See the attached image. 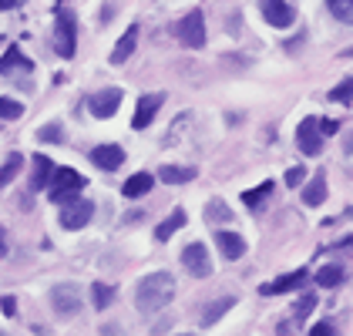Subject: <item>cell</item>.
I'll list each match as a JSON object with an SVG mask.
<instances>
[{
	"instance_id": "17",
	"label": "cell",
	"mask_w": 353,
	"mask_h": 336,
	"mask_svg": "<svg viewBox=\"0 0 353 336\" xmlns=\"http://www.w3.org/2000/svg\"><path fill=\"white\" fill-rule=\"evenodd\" d=\"M216 242H219V252H222L225 259H239V255H245V239L239 232H219Z\"/></svg>"
},
{
	"instance_id": "21",
	"label": "cell",
	"mask_w": 353,
	"mask_h": 336,
	"mask_svg": "<svg viewBox=\"0 0 353 336\" xmlns=\"http://www.w3.org/2000/svg\"><path fill=\"white\" fill-rule=\"evenodd\" d=\"M159 178H162V182H168V185H185V182H192V178H195V168L165 165V168H159Z\"/></svg>"
},
{
	"instance_id": "29",
	"label": "cell",
	"mask_w": 353,
	"mask_h": 336,
	"mask_svg": "<svg viewBox=\"0 0 353 336\" xmlns=\"http://www.w3.org/2000/svg\"><path fill=\"white\" fill-rule=\"evenodd\" d=\"M330 101H340V105H350L353 101V78H347L343 84H336L333 91H330Z\"/></svg>"
},
{
	"instance_id": "18",
	"label": "cell",
	"mask_w": 353,
	"mask_h": 336,
	"mask_svg": "<svg viewBox=\"0 0 353 336\" xmlns=\"http://www.w3.org/2000/svg\"><path fill=\"white\" fill-rule=\"evenodd\" d=\"M236 306V296H222V300H216V303H209V306L202 309V326H212V323H219L229 309Z\"/></svg>"
},
{
	"instance_id": "37",
	"label": "cell",
	"mask_w": 353,
	"mask_h": 336,
	"mask_svg": "<svg viewBox=\"0 0 353 336\" xmlns=\"http://www.w3.org/2000/svg\"><path fill=\"white\" fill-rule=\"evenodd\" d=\"M343 151H347V155H353V132H350V138L343 141Z\"/></svg>"
},
{
	"instance_id": "9",
	"label": "cell",
	"mask_w": 353,
	"mask_h": 336,
	"mask_svg": "<svg viewBox=\"0 0 353 336\" xmlns=\"http://www.w3.org/2000/svg\"><path fill=\"white\" fill-rule=\"evenodd\" d=\"M259 7H263V17L270 21L272 28H290L296 21V10H293L290 0H263Z\"/></svg>"
},
{
	"instance_id": "38",
	"label": "cell",
	"mask_w": 353,
	"mask_h": 336,
	"mask_svg": "<svg viewBox=\"0 0 353 336\" xmlns=\"http://www.w3.org/2000/svg\"><path fill=\"white\" fill-rule=\"evenodd\" d=\"M10 7H17V0H0V10H10Z\"/></svg>"
},
{
	"instance_id": "4",
	"label": "cell",
	"mask_w": 353,
	"mask_h": 336,
	"mask_svg": "<svg viewBox=\"0 0 353 336\" xmlns=\"http://www.w3.org/2000/svg\"><path fill=\"white\" fill-rule=\"evenodd\" d=\"M51 306H54L57 316H74V313H81V293H78V286H71V282L51 286Z\"/></svg>"
},
{
	"instance_id": "25",
	"label": "cell",
	"mask_w": 353,
	"mask_h": 336,
	"mask_svg": "<svg viewBox=\"0 0 353 336\" xmlns=\"http://www.w3.org/2000/svg\"><path fill=\"white\" fill-rule=\"evenodd\" d=\"M326 7L340 24H347V28L353 24V0H326Z\"/></svg>"
},
{
	"instance_id": "15",
	"label": "cell",
	"mask_w": 353,
	"mask_h": 336,
	"mask_svg": "<svg viewBox=\"0 0 353 336\" xmlns=\"http://www.w3.org/2000/svg\"><path fill=\"white\" fill-rule=\"evenodd\" d=\"M135 44H138V28L132 24V28L118 37V44H114V51H111V64H125L128 57L135 54Z\"/></svg>"
},
{
	"instance_id": "27",
	"label": "cell",
	"mask_w": 353,
	"mask_h": 336,
	"mask_svg": "<svg viewBox=\"0 0 353 336\" xmlns=\"http://www.w3.org/2000/svg\"><path fill=\"white\" fill-rule=\"evenodd\" d=\"M94 309H105L114 300V286H108V282H94Z\"/></svg>"
},
{
	"instance_id": "11",
	"label": "cell",
	"mask_w": 353,
	"mask_h": 336,
	"mask_svg": "<svg viewBox=\"0 0 353 336\" xmlns=\"http://www.w3.org/2000/svg\"><path fill=\"white\" fill-rule=\"evenodd\" d=\"M118 105H121V91L118 87H108V91H98L91 101H88V108L94 118H111V114L118 112Z\"/></svg>"
},
{
	"instance_id": "3",
	"label": "cell",
	"mask_w": 353,
	"mask_h": 336,
	"mask_svg": "<svg viewBox=\"0 0 353 336\" xmlns=\"http://www.w3.org/2000/svg\"><path fill=\"white\" fill-rule=\"evenodd\" d=\"M78 48V21L71 10H57V24H54V51L61 57H74Z\"/></svg>"
},
{
	"instance_id": "23",
	"label": "cell",
	"mask_w": 353,
	"mask_h": 336,
	"mask_svg": "<svg viewBox=\"0 0 353 336\" xmlns=\"http://www.w3.org/2000/svg\"><path fill=\"white\" fill-rule=\"evenodd\" d=\"M21 168H24V158H21L17 151H14V155H7V162L0 165V189H3V185H10V182L17 178V171H21Z\"/></svg>"
},
{
	"instance_id": "30",
	"label": "cell",
	"mask_w": 353,
	"mask_h": 336,
	"mask_svg": "<svg viewBox=\"0 0 353 336\" xmlns=\"http://www.w3.org/2000/svg\"><path fill=\"white\" fill-rule=\"evenodd\" d=\"M270 192H272V182H263V185H256L252 192H245V196H243V202H245V205H249V209H256V205H259L263 198L270 196Z\"/></svg>"
},
{
	"instance_id": "14",
	"label": "cell",
	"mask_w": 353,
	"mask_h": 336,
	"mask_svg": "<svg viewBox=\"0 0 353 336\" xmlns=\"http://www.w3.org/2000/svg\"><path fill=\"white\" fill-rule=\"evenodd\" d=\"M30 162H34V171H30V189H34V192H44V189H48V182H51V175H54V165H51V158H48V155H34Z\"/></svg>"
},
{
	"instance_id": "22",
	"label": "cell",
	"mask_w": 353,
	"mask_h": 336,
	"mask_svg": "<svg viewBox=\"0 0 353 336\" xmlns=\"http://www.w3.org/2000/svg\"><path fill=\"white\" fill-rule=\"evenodd\" d=\"M182 225H185V212L179 209V212H172V216H168V219H165V222L159 225V229H155V239H159V242L172 239V235H175V232H179Z\"/></svg>"
},
{
	"instance_id": "5",
	"label": "cell",
	"mask_w": 353,
	"mask_h": 336,
	"mask_svg": "<svg viewBox=\"0 0 353 336\" xmlns=\"http://www.w3.org/2000/svg\"><path fill=\"white\" fill-rule=\"evenodd\" d=\"M296 145L303 155H310V158H316L320 151H323V135H320V121L316 118H303L296 128Z\"/></svg>"
},
{
	"instance_id": "24",
	"label": "cell",
	"mask_w": 353,
	"mask_h": 336,
	"mask_svg": "<svg viewBox=\"0 0 353 336\" xmlns=\"http://www.w3.org/2000/svg\"><path fill=\"white\" fill-rule=\"evenodd\" d=\"M343 280H347V273H343L340 266H323V269L316 273V282H320L323 289H336Z\"/></svg>"
},
{
	"instance_id": "31",
	"label": "cell",
	"mask_w": 353,
	"mask_h": 336,
	"mask_svg": "<svg viewBox=\"0 0 353 336\" xmlns=\"http://www.w3.org/2000/svg\"><path fill=\"white\" fill-rule=\"evenodd\" d=\"M37 141H44V145L51 141V145H57V141H61V125H44V128L37 132Z\"/></svg>"
},
{
	"instance_id": "33",
	"label": "cell",
	"mask_w": 353,
	"mask_h": 336,
	"mask_svg": "<svg viewBox=\"0 0 353 336\" xmlns=\"http://www.w3.org/2000/svg\"><path fill=\"white\" fill-rule=\"evenodd\" d=\"M303 178H306V171H303V168H290V171H286V185H290V189L303 185Z\"/></svg>"
},
{
	"instance_id": "19",
	"label": "cell",
	"mask_w": 353,
	"mask_h": 336,
	"mask_svg": "<svg viewBox=\"0 0 353 336\" xmlns=\"http://www.w3.org/2000/svg\"><path fill=\"white\" fill-rule=\"evenodd\" d=\"M17 67L30 71V61L21 54V48H17V44H10V48H7V54L0 57V74H14Z\"/></svg>"
},
{
	"instance_id": "6",
	"label": "cell",
	"mask_w": 353,
	"mask_h": 336,
	"mask_svg": "<svg viewBox=\"0 0 353 336\" xmlns=\"http://www.w3.org/2000/svg\"><path fill=\"white\" fill-rule=\"evenodd\" d=\"M182 266L189 269L195 280L212 276V259H209V249H205L202 242H189V246H185V252H182Z\"/></svg>"
},
{
	"instance_id": "39",
	"label": "cell",
	"mask_w": 353,
	"mask_h": 336,
	"mask_svg": "<svg viewBox=\"0 0 353 336\" xmlns=\"http://www.w3.org/2000/svg\"><path fill=\"white\" fill-rule=\"evenodd\" d=\"M7 255V242H3V229H0V259Z\"/></svg>"
},
{
	"instance_id": "1",
	"label": "cell",
	"mask_w": 353,
	"mask_h": 336,
	"mask_svg": "<svg viewBox=\"0 0 353 336\" xmlns=\"http://www.w3.org/2000/svg\"><path fill=\"white\" fill-rule=\"evenodd\" d=\"M172 296H175V280L168 273H148L135 286V306L141 313H159L172 303Z\"/></svg>"
},
{
	"instance_id": "10",
	"label": "cell",
	"mask_w": 353,
	"mask_h": 336,
	"mask_svg": "<svg viewBox=\"0 0 353 336\" xmlns=\"http://www.w3.org/2000/svg\"><path fill=\"white\" fill-rule=\"evenodd\" d=\"M165 94H141L138 98V108H135V118H132V128H148L152 121H155V114H159V108H162Z\"/></svg>"
},
{
	"instance_id": "12",
	"label": "cell",
	"mask_w": 353,
	"mask_h": 336,
	"mask_svg": "<svg viewBox=\"0 0 353 336\" xmlns=\"http://www.w3.org/2000/svg\"><path fill=\"white\" fill-rule=\"evenodd\" d=\"M306 280H310V273H306V269H296V273H286V276H279L276 282L263 286L259 293H263V296H276V293H293V289H299V286H303Z\"/></svg>"
},
{
	"instance_id": "36",
	"label": "cell",
	"mask_w": 353,
	"mask_h": 336,
	"mask_svg": "<svg viewBox=\"0 0 353 336\" xmlns=\"http://www.w3.org/2000/svg\"><path fill=\"white\" fill-rule=\"evenodd\" d=\"M336 128H340V125H336L333 118H323V121H320V132H323V135H333Z\"/></svg>"
},
{
	"instance_id": "16",
	"label": "cell",
	"mask_w": 353,
	"mask_h": 336,
	"mask_svg": "<svg viewBox=\"0 0 353 336\" xmlns=\"http://www.w3.org/2000/svg\"><path fill=\"white\" fill-rule=\"evenodd\" d=\"M152 185H155V178H152V171H138V175H132L125 185H121V196L125 198H141L152 192Z\"/></svg>"
},
{
	"instance_id": "7",
	"label": "cell",
	"mask_w": 353,
	"mask_h": 336,
	"mask_svg": "<svg viewBox=\"0 0 353 336\" xmlns=\"http://www.w3.org/2000/svg\"><path fill=\"white\" fill-rule=\"evenodd\" d=\"M179 41H182L185 48H202V44H205V17H202V10H189V14L182 17Z\"/></svg>"
},
{
	"instance_id": "20",
	"label": "cell",
	"mask_w": 353,
	"mask_h": 336,
	"mask_svg": "<svg viewBox=\"0 0 353 336\" xmlns=\"http://www.w3.org/2000/svg\"><path fill=\"white\" fill-rule=\"evenodd\" d=\"M303 202H306V205H313V209L326 202V178H323V171H320V175H316L306 189H303Z\"/></svg>"
},
{
	"instance_id": "35",
	"label": "cell",
	"mask_w": 353,
	"mask_h": 336,
	"mask_svg": "<svg viewBox=\"0 0 353 336\" xmlns=\"http://www.w3.org/2000/svg\"><path fill=\"white\" fill-rule=\"evenodd\" d=\"M0 309H3V316H14V313H17V303H14V296H0Z\"/></svg>"
},
{
	"instance_id": "34",
	"label": "cell",
	"mask_w": 353,
	"mask_h": 336,
	"mask_svg": "<svg viewBox=\"0 0 353 336\" xmlns=\"http://www.w3.org/2000/svg\"><path fill=\"white\" fill-rule=\"evenodd\" d=\"M310 333H313V336H333V333H336V326H333L330 319H323V323H316Z\"/></svg>"
},
{
	"instance_id": "8",
	"label": "cell",
	"mask_w": 353,
	"mask_h": 336,
	"mask_svg": "<svg viewBox=\"0 0 353 336\" xmlns=\"http://www.w3.org/2000/svg\"><path fill=\"white\" fill-rule=\"evenodd\" d=\"M91 216H94V205H91L88 198H74V202H68V205H64V212H61V225H64L68 232H74V229H84V225L91 222Z\"/></svg>"
},
{
	"instance_id": "2",
	"label": "cell",
	"mask_w": 353,
	"mask_h": 336,
	"mask_svg": "<svg viewBox=\"0 0 353 336\" xmlns=\"http://www.w3.org/2000/svg\"><path fill=\"white\" fill-rule=\"evenodd\" d=\"M84 185H88V178L78 175L74 168H54V175L48 182V192H51L54 205H68V202H74V198L81 196Z\"/></svg>"
},
{
	"instance_id": "26",
	"label": "cell",
	"mask_w": 353,
	"mask_h": 336,
	"mask_svg": "<svg viewBox=\"0 0 353 336\" xmlns=\"http://www.w3.org/2000/svg\"><path fill=\"white\" fill-rule=\"evenodd\" d=\"M205 219H209V222H225V219H232V212H229V205H225L222 198H212V202L205 205Z\"/></svg>"
},
{
	"instance_id": "32",
	"label": "cell",
	"mask_w": 353,
	"mask_h": 336,
	"mask_svg": "<svg viewBox=\"0 0 353 336\" xmlns=\"http://www.w3.org/2000/svg\"><path fill=\"white\" fill-rule=\"evenodd\" d=\"M313 306H316V296H303L296 303V309H293V316H296V319H306V316L313 313Z\"/></svg>"
},
{
	"instance_id": "13",
	"label": "cell",
	"mask_w": 353,
	"mask_h": 336,
	"mask_svg": "<svg viewBox=\"0 0 353 336\" xmlns=\"http://www.w3.org/2000/svg\"><path fill=\"white\" fill-rule=\"evenodd\" d=\"M91 162L98 168H105V171H114V168L125 162V151H121L118 145H98V148L91 151Z\"/></svg>"
},
{
	"instance_id": "40",
	"label": "cell",
	"mask_w": 353,
	"mask_h": 336,
	"mask_svg": "<svg viewBox=\"0 0 353 336\" xmlns=\"http://www.w3.org/2000/svg\"><path fill=\"white\" fill-rule=\"evenodd\" d=\"M340 57H353V48H347V51H343V54H340Z\"/></svg>"
},
{
	"instance_id": "28",
	"label": "cell",
	"mask_w": 353,
	"mask_h": 336,
	"mask_svg": "<svg viewBox=\"0 0 353 336\" xmlns=\"http://www.w3.org/2000/svg\"><path fill=\"white\" fill-rule=\"evenodd\" d=\"M21 114H24V105H21V101L0 98V118H3V121H14V118H21Z\"/></svg>"
}]
</instances>
